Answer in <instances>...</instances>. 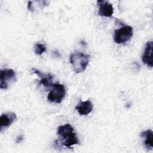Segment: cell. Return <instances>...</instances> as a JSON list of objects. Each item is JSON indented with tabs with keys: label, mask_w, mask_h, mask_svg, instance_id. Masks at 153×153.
<instances>
[{
	"label": "cell",
	"mask_w": 153,
	"mask_h": 153,
	"mask_svg": "<svg viewBox=\"0 0 153 153\" xmlns=\"http://www.w3.org/2000/svg\"><path fill=\"white\" fill-rule=\"evenodd\" d=\"M57 134L59 142L66 148H71L73 145L78 144L79 141L74 128L69 124L60 126L57 128Z\"/></svg>",
	"instance_id": "obj_1"
},
{
	"label": "cell",
	"mask_w": 153,
	"mask_h": 153,
	"mask_svg": "<svg viewBox=\"0 0 153 153\" xmlns=\"http://www.w3.org/2000/svg\"><path fill=\"white\" fill-rule=\"evenodd\" d=\"M69 60L74 72L81 73L86 69L90 61V56L76 51L71 54Z\"/></svg>",
	"instance_id": "obj_2"
},
{
	"label": "cell",
	"mask_w": 153,
	"mask_h": 153,
	"mask_svg": "<svg viewBox=\"0 0 153 153\" xmlns=\"http://www.w3.org/2000/svg\"><path fill=\"white\" fill-rule=\"evenodd\" d=\"M66 94V90L63 84L59 83L53 84L50 87L47 99L49 102L60 103Z\"/></svg>",
	"instance_id": "obj_3"
},
{
	"label": "cell",
	"mask_w": 153,
	"mask_h": 153,
	"mask_svg": "<svg viewBox=\"0 0 153 153\" xmlns=\"http://www.w3.org/2000/svg\"><path fill=\"white\" fill-rule=\"evenodd\" d=\"M133 35V27L130 26H124L114 32V41L118 44H122L129 41Z\"/></svg>",
	"instance_id": "obj_4"
},
{
	"label": "cell",
	"mask_w": 153,
	"mask_h": 153,
	"mask_svg": "<svg viewBox=\"0 0 153 153\" xmlns=\"http://www.w3.org/2000/svg\"><path fill=\"white\" fill-rule=\"evenodd\" d=\"M16 80V73L11 69H1L0 72V88L7 89Z\"/></svg>",
	"instance_id": "obj_5"
},
{
	"label": "cell",
	"mask_w": 153,
	"mask_h": 153,
	"mask_svg": "<svg viewBox=\"0 0 153 153\" xmlns=\"http://www.w3.org/2000/svg\"><path fill=\"white\" fill-rule=\"evenodd\" d=\"M99 7L98 14L100 16L109 17L114 13V8L112 4L107 1L99 0L97 1Z\"/></svg>",
	"instance_id": "obj_6"
},
{
	"label": "cell",
	"mask_w": 153,
	"mask_h": 153,
	"mask_svg": "<svg viewBox=\"0 0 153 153\" xmlns=\"http://www.w3.org/2000/svg\"><path fill=\"white\" fill-rule=\"evenodd\" d=\"M17 116L13 112H8L2 114L0 118V131L8 128L11 124L16 120Z\"/></svg>",
	"instance_id": "obj_7"
},
{
	"label": "cell",
	"mask_w": 153,
	"mask_h": 153,
	"mask_svg": "<svg viewBox=\"0 0 153 153\" xmlns=\"http://www.w3.org/2000/svg\"><path fill=\"white\" fill-rule=\"evenodd\" d=\"M152 41H148L146 43L145 49L142 56V61L148 66L152 68L153 66L152 60Z\"/></svg>",
	"instance_id": "obj_8"
},
{
	"label": "cell",
	"mask_w": 153,
	"mask_h": 153,
	"mask_svg": "<svg viewBox=\"0 0 153 153\" xmlns=\"http://www.w3.org/2000/svg\"><path fill=\"white\" fill-rule=\"evenodd\" d=\"M78 113L81 115H87L93 110V105L90 100L86 101H80L75 106Z\"/></svg>",
	"instance_id": "obj_9"
},
{
	"label": "cell",
	"mask_w": 153,
	"mask_h": 153,
	"mask_svg": "<svg viewBox=\"0 0 153 153\" xmlns=\"http://www.w3.org/2000/svg\"><path fill=\"white\" fill-rule=\"evenodd\" d=\"M32 72L36 74L38 76L41 78V79L39 81V84L44 85L45 87L47 88H50L51 85L53 84L51 83L53 76L50 74H45L41 72L40 71L36 69L35 68H32Z\"/></svg>",
	"instance_id": "obj_10"
},
{
	"label": "cell",
	"mask_w": 153,
	"mask_h": 153,
	"mask_svg": "<svg viewBox=\"0 0 153 153\" xmlns=\"http://www.w3.org/2000/svg\"><path fill=\"white\" fill-rule=\"evenodd\" d=\"M140 136L144 139V144L148 149H152L153 147V133L149 129L140 133Z\"/></svg>",
	"instance_id": "obj_11"
},
{
	"label": "cell",
	"mask_w": 153,
	"mask_h": 153,
	"mask_svg": "<svg viewBox=\"0 0 153 153\" xmlns=\"http://www.w3.org/2000/svg\"><path fill=\"white\" fill-rule=\"evenodd\" d=\"M46 50V47L44 44L37 42L34 46V52L37 55H41Z\"/></svg>",
	"instance_id": "obj_12"
},
{
	"label": "cell",
	"mask_w": 153,
	"mask_h": 153,
	"mask_svg": "<svg viewBox=\"0 0 153 153\" xmlns=\"http://www.w3.org/2000/svg\"><path fill=\"white\" fill-rule=\"evenodd\" d=\"M24 137H23V134H20L19 136H18L16 139V142L19 143H20L23 140Z\"/></svg>",
	"instance_id": "obj_13"
}]
</instances>
